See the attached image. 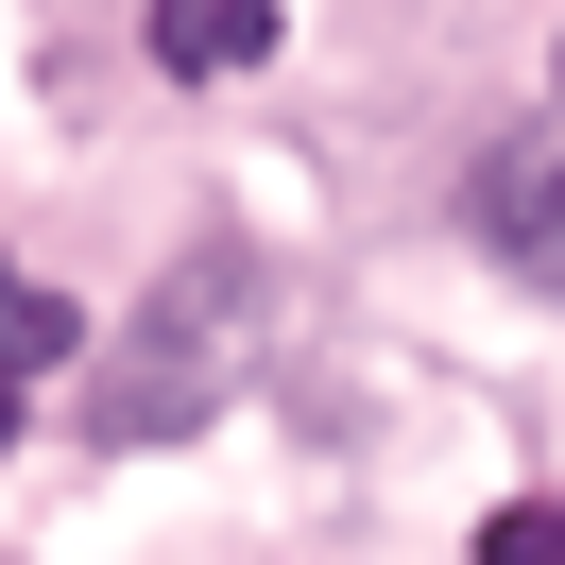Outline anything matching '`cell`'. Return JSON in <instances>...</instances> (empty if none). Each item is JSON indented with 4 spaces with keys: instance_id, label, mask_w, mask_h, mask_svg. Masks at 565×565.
<instances>
[{
    "instance_id": "obj_1",
    "label": "cell",
    "mask_w": 565,
    "mask_h": 565,
    "mask_svg": "<svg viewBox=\"0 0 565 565\" xmlns=\"http://www.w3.org/2000/svg\"><path fill=\"white\" fill-rule=\"evenodd\" d=\"M462 223H480V241L514 257L531 291H565V138H514V154H480V189H462Z\"/></svg>"
},
{
    "instance_id": "obj_4",
    "label": "cell",
    "mask_w": 565,
    "mask_h": 565,
    "mask_svg": "<svg viewBox=\"0 0 565 565\" xmlns=\"http://www.w3.org/2000/svg\"><path fill=\"white\" fill-rule=\"evenodd\" d=\"M480 565H565V497H514V514L480 531Z\"/></svg>"
},
{
    "instance_id": "obj_3",
    "label": "cell",
    "mask_w": 565,
    "mask_h": 565,
    "mask_svg": "<svg viewBox=\"0 0 565 565\" xmlns=\"http://www.w3.org/2000/svg\"><path fill=\"white\" fill-rule=\"evenodd\" d=\"M35 360H70V309H52V291H18V275H0V446L35 428Z\"/></svg>"
},
{
    "instance_id": "obj_2",
    "label": "cell",
    "mask_w": 565,
    "mask_h": 565,
    "mask_svg": "<svg viewBox=\"0 0 565 565\" xmlns=\"http://www.w3.org/2000/svg\"><path fill=\"white\" fill-rule=\"evenodd\" d=\"M257 52H275V0H154V70L223 86V70H257Z\"/></svg>"
}]
</instances>
